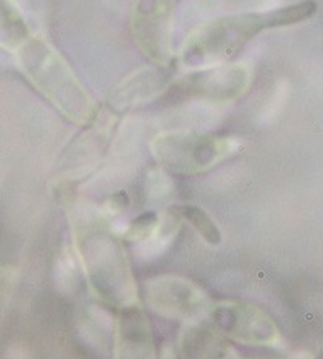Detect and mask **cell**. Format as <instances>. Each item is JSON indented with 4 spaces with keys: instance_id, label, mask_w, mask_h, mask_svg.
Returning <instances> with one entry per match:
<instances>
[{
    "instance_id": "cell-1",
    "label": "cell",
    "mask_w": 323,
    "mask_h": 359,
    "mask_svg": "<svg viewBox=\"0 0 323 359\" xmlns=\"http://www.w3.org/2000/svg\"><path fill=\"white\" fill-rule=\"evenodd\" d=\"M315 12L314 0H303L267 13H240L212 20L188 36L181 47V62L194 70L230 63L262 31L301 23Z\"/></svg>"
},
{
    "instance_id": "cell-2",
    "label": "cell",
    "mask_w": 323,
    "mask_h": 359,
    "mask_svg": "<svg viewBox=\"0 0 323 359\" xmlns=\"http://www.w3.org/2000/svg\"><path fill=\"white\" fill-rule=\"evenodd\" d=\"M20 70L63 117L86 123L92 117L94 104L86 88L78 80L67 60L44 38L31 36L17 50Z\"/></svg>"
},
{
    "instance_id": "cell-3",
    "label": "cell",
    "mask_w": 323,
    "mask_h": 359,
    "mask_svg": "<svg viewBox=\"0 0 323 359\" xmlns=\"http://www.w3.org/2000/svg\"><path fill=\"white\" fill-rule=\"evenodd\" d=\"M238 149V142L225 136L193 131H170L152 142L153 156L167 168L178 173H199L214 167Z\"/></svg>"
},
{
    "instance_id": "cell-4",
    "label": "cell",
    "mask_w": 323,
    "mask_h": 359,
    "mask_svg": "<svg viewBox=\"0 0 323 359\" xmlns=\"http://www.w3.org/2000/svg\"><path fill=\"white\" fill-rule=\"evenodd\" d=\"M252 68L247 63H221L200 68L183 78L181 86L191 94L212 102H233L251 86Z\"/></svg>"
},
{
    "instance_id": "cell-5",
    "label": "cell",
    "mask_w": 323,
    "mask_h": 359,
    "mask_svg": "<svg viewBox=\"0 0 323 359\" xmlns=\"http://www.w3.org/2000/svg\"><path fill=\"white\" fill-rule=\"evenodd\" d=\"M174 0H139L133 12L135 41L151 60L165 65L170 59V15Z\"/></svg>"
},
{
    "instance_id": "cell-6",
    "label": "cell",
    "mask_w": 323,
    "mask_h": 359,
    "mask_svg": "<svg viewBox=\"0 0 323 359\" xmlns=\"http://www.w3.org/2000/svg\"><path fill=\"white\" fill-rule=\"evenodd\" d=\"M23 13L12 0H0V49L15 52L31 38Z\"/></svg>"
},
{
    "instance_id": "cell-7",
    "label": "cell",
    "mask_w": 323,
    "mask_h": 359,
    "mask_svg": "<svg viewBox=\"0 0 323 359\" xmlns=\"http://www.w3.org/2000/svg\"><path fill=\"white\" fill-rule=\"evenodd\" d=\"M167 84V78L156 68H144L131 75L120 88H116L114 99L121 104H135L137 100L152 97L153 94L162 91Z\"/></svg>"
},
{
    "instance_id": "cell-8",
    "label": "cell",
    "mask_w": 323,
    "mask_h": 359,
    "mask_svg": "<svg viewBox=\"0 0 323 359\" xmlns=\"http://www.w3.org/2000/svg\"><path fill=\"white\" fill-rule=\"evenodd\" d=\"M181 214L209 245H220L221 231L204 209L198 208V205H183Z\"/></svg>"
},
{
    "instance_id": "cell-9",
    "label": "cell",
    "mask_w": 323,
    "mask_h": 359,
    "mask_svg": "<svg viewBox=\"0 0 323 359\" xmlns=\"http://www.w3.org/2000/svg\"><path fill=\"white\" fill-rule=\"evenodd\" d=\"M158 224L157 215L153 212H146L137 217L133 224L130 225L128 233H126V238L131 241H141L146 240L147 236L152 233V230L156 229Z\"/></svg>"
},
{
    "instance_id": "cell-10",
    "label": "cell",
    "mask_w": 323,
    "mask_h": 359,
    "mask_svg": "<svg viewBox=\"0 0 323 359\" xmlns=\"http://www.w3.org/2000/svg\"><path fill=\"white\" fill-rule=\"evenodd\" d=\"M317 359H323V351L320 353V355H319V358H317Z\"/></svg>"
}]
</instances>
